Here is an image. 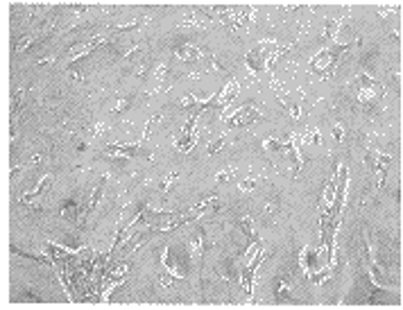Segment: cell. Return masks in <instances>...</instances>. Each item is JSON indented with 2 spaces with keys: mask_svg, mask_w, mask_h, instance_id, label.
I'll list each match as a JSON object with an SVG mask.
<instances>
[{
  "mask_svg": "<svg viewBox=\"0 0 403 310\" xmlns=\"http://www.w3.org/2000/svg\"><path fill=\"white\" fill-rule=\"evenodd\" d=\"M204 229H197L195 236L191 238V242H188V251H191V256H202V251H204Z\"/></svg>",
  "mask_w": 403,
  "mask_h": 310,
  "instance_id": "cell-17",
  "label": "cell"
},
{
  "mask_svg": "<svg viewBox=\"0 0 403 310\" xmlns=\"http://www.w3.org/2000/svg\"><path fill=\"white\" fill-rule=\"evenodd\" d=\"M177 177H179V172H168L166 177L159 181V190H161V192H168V190H170V183L175 181Z\"/></svg>",
  "mask_w": 403,
  "mask_h": 310,
  "instance_id": "cell-21",
  "label": "cell"
},
{
  "mask_svg": "<svg viewBox=\"0 0 403 310\" xmlns=\"http://www.w3.org/2000/svg\"><path fill=\"white\" fill-rule=\"evenodd\" d=\"M306 136H308L306 141H313L315 145H322V136H320V132H317V129H313V132L308 129V132H306Z\"/></svg>",
  "mask_w": 403,
  "mask_h": 310,
  "instance_id": "cell-27",
  "label": "cell"
},
{
  "mask_svg": "<svg viewBox=\"0 0 403 310\" xmlns=\"http://www.w3.org/2000/svg\"><path fill=\"white\" fill-rule=\"evenodd\" d=\"M184 25H197V27L208 25V14L206 11H191V14L186 16V20H184Z\"/></svg>",
  "mask_w": 403,
  "mask_h": 310,
  "instance_id": "cell-19",
  "label": "cell"
},
{
  "mask_svg": "<svg viewBox=\"0 0 403 310\" xmlns=\"http://www.w3.org/2000/svg\"><path fill=\"white\" fill-rule=\"evenodd\" d=\"M129 102H132L129 98H120V100H118V107L113 109V114H120V111H125V109L129 107Z\"/></svg>",
  "mask_w": 403,
  "mask_h": 310,
  "instance_id": "cell-30",
  "label": "cell"
},
{
  "mask_svg": "<svg viewBox=\"0 0 403 310\" xmlns=\"http://www.w3.org/2000/svg\"><path fill=\"white\" fill-rule=\"evenodd\" d=\"M195 125H197V114H193L191 118H188V123L184 125L182 129V136L177 138V143H175V148L179 150V152H191L193 148H195L197 143V134H195Z\"/></svg>",
  "mask_w": 403,
  "mask_h": 310,
  "instance_id": "cell-6",
  "label": "cell"
},
{
  "mask_svg": "<svg viewBox=\"0 0 403 310\" xmlns=\"http://www.w3.org/2000/svg\"><path fill=\"white\" fill-rule=\"evenodd\" d=\"M233 174H236V170H233V167H226V170H222V172L217 174V183H224L226 179H231Z\"/></svg>",
  "mask_w": 403,
  "mask_h": 310,
  "instance_id": "cell-26",
  "label": "cell"
},
{
  "mask_svg": "<svg viewBox=\"0 0 403 310\" xmlns=\"http://www.w3.org/2000/svg\"><path fill=\"white\" fill-rule=\"evenodd\" d=\"M50 183H52V174H43V177H41V181L36 183V188H34V190H32V192H27V195H20V202L30 204L32 199H34V197L43 195V190L50 186Z\"/></svg>",
  "mask_w": 403,
  "mask_h": 310,
  "instance_id": "cell-14",
  "label": "cell"
},
{
  "mask_svg": "<svg viewBox=\"0 0 403 310\" xmlns=\"http://www.w3.org/2000/svg\"><path fill=\"white\" fill-rule=\"evenodd\" d=\"M177 57L179 59H184V61H197L202 57V50L195 48L193 43H182L177 48Z\"/></svg>",
  "mask_w": 403,
  "mask_h": 310,
  "instance_id": "cell-15",
  "label": "cell"
},
{
  "mask_svg": "<svg viewBox=\"0 0 403 310\" xmlns=\"http://www.w3.org/2000/svg\"><path fill=\"white\" fill-rule=\"evenodd\" d=\"M34 41H36L34 34H27V36H23L20 41H16V48L14 50H16V52H25V50H27V45H32Z\"/></svg>",
  "mask_w": 403,
  "mask_h": 310,
  "instance_id": "cell-22",
  "label": "cell"
},
{
  "mask_svg": "<svg viewBox=\"0 0 403 310\" xmlns=\"http://www.w3.org/2000/svg\"><path fill=\"white\" fill-rule=\"evenodd\" d=\"M340 25H342V18H326L324 20V36L333 41L340 32Z\"/></svg>",
  "mask_w": 403,
  "mask_h": 310,
  "instance_id": "cell-18",
  "label": "cell"
},
{
  "mask_svg": "<svg viewBox=\"0 0 403 310\" xmlns=\"http://www.w3.org/2000/svg\"><path fill=\"white\" fill-rule=\"evenodd\" d=\"M274 48L276 45L261 43V45H256L254 50H249L247 57H245L249 73H263V70H267V66H270V57H272V52H274Z\"/></svg>",
  "mask_w": 403,
  "mask_h": 310,
  "instance_id": "cell-3",
  "label": "cell"
},
{
  "mask_svg": "<svg viewBox=\"0 0 403 310\" xmlns=\"http://www.w3.org/2000/svg\"><path fill=\"white\" fill-rule=\"evenodd\" d=\"M290 274H283L274 281V297L281 301H288L290 299Z\"/></svg>",
  "mask_w": 403,
  "mask_h": 310,
  "instance_id": "cell-13",
  "label": "cell"
},
{
  "mask_svg": "<svg viewBox=\"0 0 403 310\" xmlns=\"http://www.w3.org/2000/svg\"><path fill=\"white\" fill-rule=\"evenodd\" d=\"M168 64H159L157 66V82H159V89H163V82H166V75H168Z\"/></svg>",
  "mask_w": 403,
  "mask_h": 310,
  "instance_id": "cell-24",
  "label": "cell"
},
{
  "mask_svg": "<svg viewBox=\"0 0 403 310\" xmlns=\"http://www.w3.org/2000/svg\"><path fill=\"white\" fill-rule=\"evenodd\" d=\"M159 120H161V116H154L152 120H148V125H145V132H143V138H148V136H150V132H152V127L159 123Z\"/></svg>",
  "mask_w": 403,
  "mask_h": 310,
  "instance_id": "cell-28",
  "label": "cell"
},
{
  "mask_svg": "<svg viewBox=\"0 0 403 310\" xmlns=\"http://www.w3.org/2000/svg\"><path fill=\"white\" fill-rule=\"evenodd\" d=\"M161 286H166V288H170L172 286V279L168 274H161Z\"/></svg>",
  "mask_w": 403,
  "mask_h": 310,
  "instance_id": "cell-33",
  "label": "cell"
},
{
  "mask_svg": "<svg viewBox=\"0 0 403 310\" xmlns=\"http://www.w3.org/2000/svg\"><path fill=\"white\" fill-rule=\"evenodd\" d=\"M238 91H240V86H238V82H236V79H229V84H226V86H224V91H222V93H220V102H217V109H220V111H222V109H224L226 104H229V102H231V100L238 95Z\"/></svg>",
  "mask_w": 403,
  "mask_h": 310,
  "instance_id": "cell-12",
  "label": "cell"
},
{
  "mask_svg": "<svg viewBox=\"0 0 403 310\" xmlns=\"http://www.w3.org/2000/svg\"><path fill=\"white\" fill-rule=\"evenodd\" d=\"M258 120H263L261 111L254 104H245V107H240L231 118L226 120V127H242V125H251V123H258Z\"/></svg>",
  "mask_w": 403,
  "mask_h": 310,
  "instance_id": "cell-5",
  "label": "cell"
},
{
  "mask_svg": "<svg viewBox=\"0 0 403 310\" xmlns=\"http://www.w3.org/2000/svg\"><path fill=\"white\" fill-rule=\"evenodd\" d=\"M272 86H274V91H276V95H279L281 104H283V107L288 109V111H290V114H292V118H295V120H299V118H301V109H299V104H297V102H292V100L288 98V93H285V91L281 89V86H279V84H276V82L272 84Z\"/></svg>",
  "mask_w": 403,
  "mask_h": 310,
  "instance_id": "cell-10",
  "label": "cell"
},
{
  "mask_svg": "<svg viewBox=\"0 0 403 310\" xmlns=\"http://www.w3.org/2000/svg\"><path fill=\"white\" fill-rule=\"evenodd\" d=\"M138 148H141V143H113V145H109L104 152L107 154H111V156H123V158H132V156H136L138 154Z\"/></svg>",
  "mask_w": 403,
  "mask_h": 310,
  "instance_id": "cell-9",
  "label": "cell"
},
{
  "mask_svg": "<svg viewBox=\"0 0 403 310\" xmlns=\"http://www.w3.org/2000/svg\"><path fill=\"white\" fill-rule=\"evenodd\" d=\"M104 183H107V177H102V181L98 183V188H95V192H93V197L89 199V204H86V211H93L95 206H98V202L102 199V192H104Z\"/></svg>",
  "mask_w": 403,
  "mask_h": 310,
  "instance_id": "cell-20",
  "label": "cell"
},
{
  "mask_svg": "<svg viewBox=\"0 0 403 310\" xmlns=\"http://www.w3.org/2000/svg\"><path fill=\"white\" fill-rule=\"evenodd\" d=\"M138 25H141V18L132 20L129 25H118V27H111V34H120V32H129V30H136Z\"/></svg>",
  "mask_w": 403,
  "mask_h": 310,
  "instance_id": "cell-23",
  "label": "cell"
},
{
  "mask_svg": "<svg viewBox=\"0 0 403 310\" xmlns=\"http://www.w3.org/2000/svg\"><path fill=\"white\" fill-rule=\"evenodd\" d=\"M41 161H43V156H41V154H36V156H32V165H36V163H41Z\"/></svg>",
  "mask_w": 403,
  "mask_h": 310,
  "instance_id": "cell-35",
  "label": "cell"
},
{
  "mask_svg": "<svg viewBox=\"0 0 403 310\" xmlns=\"http://www.w3.org/2000/svg\"><path fill=\"white\" fill-rule=\"evenodd\" d=\"M222 148H224V141H222V138H217V141H213V143L208 145V150H206V152H208V154H211V156H213V154H217V152H220Z\"/></svg>",
  "mask_w": 403,
  "mask_h": 310,
  "instance_id": "cell-25",
  "label": "cell"
},
{
  "mask_svg": "<svg viewBox=\"0 0 403 310\" xmlns=\"http://www.w3.org/2000/svg\"><path fill=\"white\" fill-rule=\"evenodd\" d=\"M344 50H349V45L335 43L333 48L320 50V52H317L313 59H310V73L317 75V77H322V79L333 77V75H335V66H338V59H340V54H342Z\"/></svg>",
  "mask_w": 403,
  "mask_h": 310,
  "instance_id": "cell-1",
  "label": "cell"
},
{
  "mask_svg": "<svg viewBox=\"0 0 403 310\" xmlns=\"http://www.w3.org/2000/svg\"><path fill=\"white\" fill-rule=\"evenodd\" d=\"M104 129H107L104 125H95V127H93V136H100V134H104Z\"/></svg>",
  "mask_w": 403,
  "mask_h": 310,
  "instance_id": "cell-34",
  "label": "cell"
},
{
  "mask_svg": "<svg viewBox=\"0 0 403 310\" xmlns=\"http://www.w3.org/2000/svg\"><path fill=\"white\" fill-rule=\"evenodd\" d=\"M238 229H240V231L247 236L249 245H251V242L258 240V236L254 233V217H251V215H242L240 220H238Z\"/></svg>",
  "mask_w": 403,
  "mask_h": 310,
  "instance_id": "cell-16",
  "label": "cell"
},
{
  "mask_svg": "<svg viewBox=\"0 0 403 310\" xmlns=\"http://www.w3.org/2000/svg\"><path fill=\"white\" fill-rule=\"evenodd\" d=\"M333 136L338 138V141H344V129H342V125H335V127H333Z\"/></svg>",
  "mask_w": 403,
  "mask_h": 310,
  "instance_id": "cell-31",
  "label": "cell"
},
{
  "mask_svg": "<svg viewBox=\"0 0 403 310\" xmlns=\"http://www.w3.org/2000/svg\"><path fill=\"white\" fill-rule=\"evenodd\" d=\"M79 215H82V208L77 206V202L75 199H66L64 206H61V217L73 222V224H79Z\"/></svg>",
  "mask_w": 403,
  "mask_h": 310,
  "instance_id": "cell-11",
  "label": "cell"
},
{
  "mask_svg": "<svg viewBox=\"0 0 403 310\" xmlns=\"http://www.w3.org/2000/svg\"><path fill=\"white\" fill-rule=\"evenodd\" d=\"M263 258H265V249H263V245H261L258 247V251H256L254 256L249 258V263L245 265V270L240 272V283H242V290H245L247 299H251V283H254V274H256V267L263 263Z\"/></svg>",
  "mask_w": 403,
  "mask_h": 310,
  "instance_id": "cell-4",
  "label": "cell"
},
{
  "mask_svg": "<svg viewBox=\"0 0 403 310\" xmlns=\"http://www.w3.org/2000/svg\"><path fill=\"white\" fill-rule=\"evenodd\" d=\"M238 188H240L242 192H249V190H254V188H256V181H251V179H245V181L238 183Z\"/></svg>",
  "mask_w": 403,
  "mask_h": 310,
  "instance_id": "cell-29",
  "label": "cell"
},
{
  "mask_svg": "<svg viewBox=\"0 0 403 310\" xmlns=\"http://www.w3.org/2000/svg\"><path fill=\"white\" fill-rule=\"evenodd\" d=\"M276 208H279V206H276V202H274V204H272V202H267L265 213H267V215H274V213H276Z\"/></svg>",
  "mask_w": 403,
  "mask_h": 310,
  "instance_id": "cell-32",
  "label": "cell"
},
{
  "mask_svg": "<svg viewBox=\"0 0 403 310\" xmlns=\"http://www.w3.org/2000/svg\"><path fill=\"white\" fill-rule=\"evenodd\" d=\"M297 134H292V136H288L285 138V150L283 152L290 156V161H292V177H297L299 174V170H301V165H304V156L299 154V150H297Z\"/></svg>",
  "mask_w": 403,
  "mask_h": 310,
  "instance_id": "cell-8",
  "label": "cell"
},
{
  "mask_svg": "<svg viewBox=\"0 0 403 310\" xmlns=\"http://www.w3.org/2000/svg\"><path fill=\"white\" fill-rule=\"evenodd\" d=\"M356 93H358V102H374L376 98H383L385 95V86L376 79H372L369 75L360 73L354 82Z\"/></svg>",
  "mask_w": 403,
  "mask_h": 310,
  "instance_id": "cell-2",
  "label": "cell"
},
{
  "mask_svg": "<svg viewBox=\"0 0 403 310\" xmlns=\"http://www.w3.org/2000/svg\"><path fill=\"white\" fill-rule=\"evenodd\" d=\"M107 43V36L104 34H98V36H93L91 41H86V43H79V45H73V48L68 50V59L73 61V59H79V57H84V54H89V52H93L98 45H104Z\"/></svg>",
  "mask_w": 403,
  "mask_h": 310,
  "instance_id": "cell-7",
  "label": "cell"
}]
</instances>
